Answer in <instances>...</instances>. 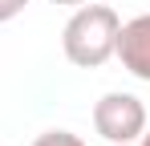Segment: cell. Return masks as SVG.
Instances as JSON below:
<instances>
[{"label": "cell", "mask_w": 150, "mask_h": 146, "mask_svg": "<svg viewBox=\"0 0 150 146\" xmlns=\"http://www.w3.org/2000/svg\"><path fill=\"white\" fill-rule=\"evenodd\" d=\"M122 16L110 4H77V12L61 28V49L77 69H98L118 49Z\"/></svg>", "instance_id": "6da1fadb"}, {"label": "cell", "mask_w": 150, "mask_h": 146, "mask_svg": "<svg viewBox=\"0 0 150 146\" xmlns=\"http://www.w3.org/2000/svg\"><path fill=\"white\" fill-rule=\"evenodd\" d=\"M93 130H98L105 142H138L146 134V106L134 94H105L93 106Z\"/></svg>", "instance_id": "7a4b0ae2"}, {"label": "cell", "mask_w": 150, "mask_h": 146, "mask_svg": "<svg viewBox=\"0 0 150 146\" xmlns=\"http://www.w3.org/2000/svg\"><path fill=\"white\" fill-rule=\"evenodd\" d=\"M114 57H122V69L134 73L138 81H150V12L130 16L118 28V49Z\"/></svg>", "instance_id": "3957f363"}, {"label": "cell", "mask_w": 150, "mask_h": 146, "mask_svg": "<svg viewBox=\"0 0 150 146\" xmlns=\"http://www.w3.org/2000/svg\"><path fill=\"white\" fill-rule=\"evenodd\" d=\"M33 146H85L77 134H69V130H49V134H41Z\"/></svg>", "instance_id": "277c9868"}, {"label": "cell", "mask_w": 150, "mask_h": 146, "mask_svg": "<svg viewBox=\"0 0 150 146\" xmlns=\"http://www.w3.org/2000/svg\"><path fill=\"white\" fill-rule=\"evenodd\" d=\"M25 8H28V0H0V24L12 21V16H21Z\"/></svg>", "instance_id": "5b68a950"}, {"label": "cell", "mask_w": 150, "mask_h": 146, "mask_svg": "<svg viewBox=\"0 0 150 146\" xmlns=\"http://www.w3.org/2000/svg\"><path fill=\"white\" fill-rule=\"evenodd\" d=\"M53 4H89V0H53Z\"/></svg>", "instance_id": "8992f818"}, {"label": "cell", "mask_w": 150, "mask_h": 146, "mask_svg": "<svg viewBox=\"0 0 150 146\" xmlns=\"http://www.w3.org/2000/svg\"><path fill=\"white\" fill-rule=\"evenodd\" d=\"M138 146H150V130H146V134H142V138H138Z\"/></svg>", "instance_id": "52a82bcc"}, {"label": "cell", "mask_w": 150, "mask_h": 146, "mask_svg": "<svg viewBox=\"0 0 150 146\" xmlns=\"http://www.w3.org/2000/svg\"><path fill=\"white\" fill-rule=\"evenodd\" d=\"M118 146H138V142H118Z\"/></svg>", "instance_id": "ba28073f"}]
</instances>
